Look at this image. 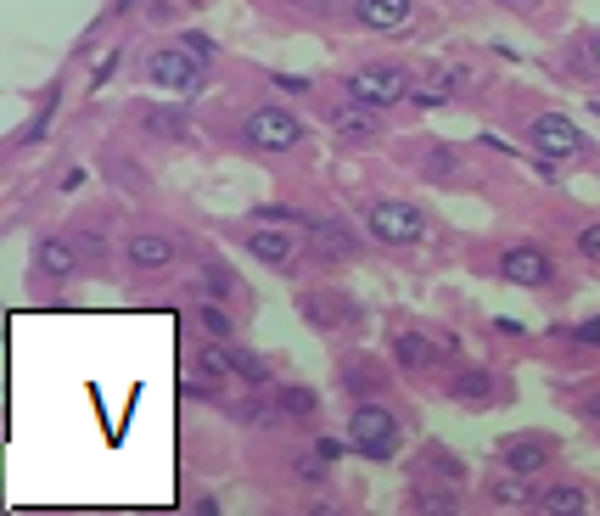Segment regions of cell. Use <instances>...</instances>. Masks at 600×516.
I'll list each match as a JSON object with an SVG mask.
<instances>
[{
    "label": "cell",
    "instance_id": "cell-1",
    "mask_svg": "<svg viewBox=\"0 0 600 516\" xmlns=\"http://www.w3.org/2000/svg\"><path fill=\"white\" fill-rule=\"evenodd\" d=\"M202 57L191 51V45H163V51H152L146 57V79L163 90H180V96H191V90H202Z\"/></svg>",
    "mask_w": 600,
    "mask_h": 516
},
{
    "label": "cell",
    "instance_id": "cell-2",
    "mask_svg": "<svg viewBox=\"0 0 600 516\" xmlns=\"http://www.w3.org/2000/svg\"><path fill=\"white\" fill-rule=\"evenodd\" d=\"M242 141L253 146V152H292V146L303 141V124L286 113V107H258V113H247Z\"/></svg>",
    "mask_w": 600,
    "mask_h": 516
},
{
    "label": "cell",
    "instance_id": "cell-3",
    "mask_svg": "<svg viewBox=\"0 0 600 516\" xmlns=\"http://www.w3.org/2000/svg\"><path fill=\"white\" fill-rule=\"evenodd\" d=\"M348 438H354V449H359V455L387 460L393 449H399V421L387 416L382 404H359L354 416H348Z\"/></svg>",
    "mask_w": 600,
    "mask_h": 516
},
{
    "label": "cell",
    "instance_id": "cell-4",
    "mask_svg": "<svg viewBox=\"0 0 600 516\" xmlns=\"http://www.w3.org/2000/svg\"><path fill=\"white\" fill-rule=\"evenodd\" d=\"M348 90H354L359 107H393V101L410 96V73L399 62H371V68H359L348 79Z\"/></svg>",
    "mask_w": 600,
    "mask_h": 516
},
{
    "label": "cell",
    "instance_id": "cell-5",
    "mask_svg": "<svg viewBox=\"0 0 600 516\" xmlns=\"http://www.w3.org/2000/svg\"><path fill=\"white\" fill-rule=\"evenodd\" d=\"M365 225H371L376 242L404 247V242H415V236H421V208H410V202H376Z\"/></svg>",
    "mask_w": 600,
    "mask_h": 516
},
{
    "label": "cell",
    "instance_id": "cell-6",
    "mask_svg": "<svg viewBox=\"0 0 600 516\" xmlns=\"http://www.w3.org/2000/svg\"><path fill=\"white\" fill-rule=\"evenodd\" d=\"M533 146H539V158H578L584 152V135H578V124L572 118H561V113H544V118H533Z\"/></svg>",
    "mask_w": 600,
    "mask_h": 516
},
{
    "label": "cell",
    "instance_id": "cell-7",
    "mask_svg": "<svg viewBox=\"0 0 600 516\" xmlns=\"http://www.w3.org/2000/svg\"><path fill=\"white\" fill-rule=\"evenodd\" d=\"M124 258L135 264V270L158 275V270H174V258H180V247H174L169 236H152V230H141V236H129Z\"/></svg>",
    "mask_w": 600,
    "mask_h": 516
},
{
    "label": "cell",
    "instance_id": "cell-8",
    "mask_svg": "<svg viewBox=\"0 0 600 516\" xmlns=\"http://www.w3.org/2000/svg\"><path fill=\"white\" fill-rule=\"evenodd\" d=\"M500 270H505V281H516V287H544L556 264H550L539 247H511V253L500 258Z\"/></svg>",
    "mask_w": 600,
    "mask_h": 516
},
{
    "label": "cell",
    "instance_id": "cell-9",
    "mask_svg": "<svg viewBox=\"0 0 600 516\" xmlns=\"http://www.w3.org/2000/svg\"><path fill=\"white\" fill-rule=\"evenodd\" d=\"M348 309H354V303L337 298V292H309V298H303V320L315 331H337L348 320Z\"/></svg>",
    "mask_w": 600,
    "mask_h": 516
},
{
    "label": "cell",
    "instance_id": "cell-10",
    "mask_svg": "<svg viewBox=\"0 0 600 516\" xmlns=\"http://www.w3.org/2000/svg\"><path fill=\"white\" fill-rule=\"evenodd\" d=\"M354 17L365 29H404L410 23V0H354Z\"/></svg>",
    "mask_w": 600,
    "mask_h": 516
},
{
    "label": "cell",
    "instance_id": "cell-11",
    "mask_svg": "<svg viewBox=\"0 0 600 516\" xmlns=\"http://www.w3.org/2000/svg\"><path fill=\"white\" fill-rule=\"evenodd\" d=\"M34 264H40L45 275H79V253H73V242L68 236H45L40 247H34Z\"/></svg>",
    "mask_w": 600,
    "mask_h": 516
},
{
    "label": "cell",
    "instance_id": "cell-12",
    "mask_svg": "<svg viewBox=\"0 0 600 516\" xmlns=\"http://www.w3.org/2000/svg\"><path fill=\"white\" fill-rule=\"evenodd\" d=\"M449 399L455 404H494L500 399V382L488 371H460L455 382H449Z\"/></svg>",
    "mask_w": 600,
    "mask_h": 516
},
{
    "label": "cell",
    "instance_id": "cell-13",
    "mask_svg": "<svg viewBox=\"0 0 600 516\" xmlns=\"http://www.w3.org/2000/svg\"><path fill=\"white\" fill-rule=\"evenodd\" d=\"M337 135L354 146H371L376 135H382V124H376V107H343L337 113Z\"/></svg>",
    "mask_w": 600,
    "mask_h": 516
},
{
    "label": "cell",
    "instance_id": "cell-14",
    "mask_svg": "<svg viewBox=\"0 0 600 516\" xmlns=\"http://www.w3.org/2000/svg\"><path fill=\"white\" fill-rule=\"evenodd\" d=\"M550 455H556V444H550V438H516V444L505 449V466L528 477V472H539V466H544Z\"/></svg>",
    "mask_w": 600,
    "mask_h": 516
},
{
    "label": "cell",
    "instance_id": "cell-15",
    "mask_svg": "<svg viewBox=\"0 0 600 516\" xmlns=\"http://www.w3.org/2000/svg\"><path fill=\"white\" fill-rule=\"evenodd\" d=\"M393 354H399V365H410V371H421V365H432V359L443 354L432 337H421V331H399V343H393Z\"/></svg>",
    "mask_w": 600,
    "mask_h": 516
},
{
    "label": "cell",
    "instance_id": "cell-16",
    "mask_svg": "<svg viewBox=\"0 0 600 516\" xmlns=\"http://www.w3.org/2000/svg\"><path fill=\"white\" fill-rule=\"evenodd\" d=\"M539 511L544 516H578V511H589V494L578 483H561L550 494H539Z\"/></svg>",
    "mask_w": 600,
    "mask_h": 516
},
{
    "label": "cell",
    "instance_id": "cell-17",
    "mask_svg": "<svg viewBox=\"0 0 600 516\" xmlns=\"http://www.w3.org/2000/svg\"><path fill=\"white\" fill-rule=\"evenodd\" d=\"M141 124L152 129V135H163V141H186V135H191V124H186L180 107H146Z\"/></svg>",
    "mask_w": 600,
    "mask_h": 516
},
{
    "label": "cell",
    "instance_id": "cell-18",
    "mask_svg": "<svg viewBox=\"0 0 600 516\" xmlns=\"http://www.w3.org/2000/svg\"><path fill=\"white\" fill-rule=\"evenodd\" d=\"M247 253L264 258V264H286V258H292V242H286L281 230H253V236H247Z\"/></svg>",
    "mask_w": 600,
    "mask_h": 516
},
{
    "label": "cell",
    "instance_id": "cell-19",
    "mask_svg": "<svg viewBox=\"0 0 600 516\" xmlns=\"http://www.w3.org/2000/svg\"><path fill=\"white\" fill-rule=\"evenodd\" d=\"M404 505H410V511H455L460 500H455V483H449V488H415Z\"/></svg>",
    "mask_w": 600,
    "mask_h": 516
},
{
    "label": "cell",
    "instance_id": "cell-20",
    "mask_svg": "<svg viewBox=\"0 0 600 516\" xmlns=\"http://www.w3.org/2000/svg\"><path fill=\"white\" fill-rule=\"evenodd\" d=\"M230 371L247 376V382H270V365H264L258 354H247V348H230Z\"/></svg>",
    "mask_w": 600,
    "mask_h": 516
},
{
    "label": "cell",
    "instance_id": "cell-21",
    "mask_svg": "<svg viewBox=\"0 0 600 516\" xmlns=\"http://www.w3.org/2000/svg\"><path fill=\"white\" fill-rule=\"evenodd\" d=\"M315 247L320 253H354V236L343 225H315Z\"/></svg>",
    "mask_w": 600,
    "mask_h": 516
},
{
    "label": "cell",
    "instance_id": "cell-22",
    "mask_svg": "<svg viewBox=\"0 0 600 516\" xmlns=\"http://www.w3.org/2000/svg\"><path fill=\"white\" fill-rule=\"evenodd\" d=\"M242 421L258 427V432H275L286 421V410H275V404H242Z\"/></svg>",
    "mask_w": 600,
    "mask_h": 516
},
{
    "label": "cell",
    "instance_id": "cell-23",
    "mask_svg": "<svg viewBox=\"0 0 600 516\" xmlns=\"http://www.w3.org/2000/svg\"><path fill=\"white\" fill-rule=\"evenodd\" d=\"M197 320H202V331H208V337H230V315L219 309V303H202Z\"/></svg>",
    "mask_w": 600,
    "mask_h": 516
},
{
    "label": "cell",
    "instance_id": "cell-24",
    "mask_svg": "<svg viewBox=\"0 0 600 516\" xmlns=\"http://www.w3.org/2000/svg\"><path fill=\"white\" fill-rule=\"evenodd\" d=\"M281 404H286V416H315V393L309 387H286Z\"/></svg>",
    "mask_w": 600,
    "mask_h": 516
},
{
    "label": "cell",
    "instance_id": "cell-25",
    "mask_svg": "<svg viewBox=\"0 0 600 516\" xmlns=\"http://www.w3.org/2000/svg\"><path fill=\"white\" fill-rule=\"evenodd\" d=\"M197 365H202L208 376H225V371H230V348H214V343H208V348L197 354Z\"/></svg>",
    "mask_w": 600,
    "mask_h": 516
},
{
    "label": "cell",
    "instance_id": "cell-26",
    "mask_svg": "<svg viewBox=\"0 0 600 516\" xmlns=\"http://www.w3.org/2000/svg\"><path fill=\"white\" fill-rule=\"evenodd\" d=\"M494 505H528V488L522 483H494Z\"/></svg>",
    "mask_w": 600,
    "mask_h": 516
},
{
    "label": "cell",
    "instance_id": "cell-27",
    "mask_svg": "<svg viewBox=\"0 0 600 516\" xmlns=\"http://www.w3.org/2000/svg\"><path fill=\"white\" fill-rule=\"evenodd\" d=\"M326 466H331L326 455H298V477H309V483H320V477H326Z\"/></svg>",
    "mask_w": 600,
    "mask_h": 516
},
{
    "label": "cell",
    "instance_id": "cell-28",
    "mask_svg": "<svg viewBox=\"0 0 600 516\" xmlns=\"http://www.w3.org/2000/svg\"><path fill=\"white\" fill-rule=\"evenodd\" d=\"M578 253H584L589 264H600V225H589L584 236H578Z\"/></svg>",
    "mask_w": 600,
    "mask_h": 516
},
{
    "label": "cell",
    "instance_id": "cell-29",
    "mask_svg": "<svg viewBox=\"0 0 600 516\" xmlns=\"http://www.w3.org/2000/svg\"><path fill=\"white\" fill-rule=\"evenodd\" d=\"M51 107H57V101H51ZM51 107H40V113L23 124V135H17V141H40V129H45V118H51Z\"/></svg>",
    "mask_w": 600,
    "mask_h": 516
},
{
    "label": "cell",
    "instance_id": "cell-30",
    "mask_svg": "<svg viewBox=\"0 0 600 516\" xmlns=\"http://www.w3.org/2000/svg\"><path fill=\"white\" fill-rule=\"evenodd\" d=\"M348 387H354V393H359V387H382V376L365 371V365H354V371H348Z\"/></svg>",
    "mask_w": 600,
    "mask_h": 516
},
{
    "label": "cell",
    "instance_id": "cell-31",
    "mask_svg": "<svg viewBox=\"0 0 600 516\" xmlns=\"http://www.w3.org/2000/svg\"><path fill=\"white\" fill-rule=\"evenodd\" d=\"M180 45H191V51H197L202 62L214 57V40H208V34H186V40H180Z\"/></svg>",
    "mask_w": 600,
    "mask_h": 516
},
{
    "label": "cell",
    "instance_id": "cell-32",
    "mask_svg": "<svg viewBox=\"0 0 600 516\" xmlns=\"http://www.w3.org/2000/svg\"><path fill=\"white\" fill-rule=\"evenodd\" d=\"M449 169H455V152H432L427 174H449Z\"/></svg>",
    "mask_w": 600,
    "mask_h": 516
},
{
    "label": "cell",
    "instance_id": "cell-33",
    "mask_svg": "<svg viewBox=\"0 0 600 516\" xmlns=\"http://www.w3.org/2000/svg\"><path fill=\"white\" fill-rule=\"evenodd\" d=\"M315 455H326V460H337V455H343V444H337V438H320V444H315Z\"/></svg>",
    "mask_w": 600,
    "mask_h": 516
},
{
    "label": "cell",
    "instance_id": "cell-34",
    "mask_svg": "<svg viewBox=\"0 0 600 516\" xmlns=\"http://www.w3.org/2000/svg\"><path fill=\"white\" fill-rule=\"evenodd\" d=\"M584 51H589V57L600 62V34H589V40H584Z\"/></svg>",
    "mask_w": 600,
    "mask_h": 516
}]
</instances>
